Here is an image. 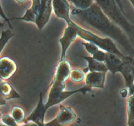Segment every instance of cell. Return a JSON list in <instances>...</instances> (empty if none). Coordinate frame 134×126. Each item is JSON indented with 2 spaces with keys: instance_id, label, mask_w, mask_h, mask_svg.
<instances>
[{
  "instance_id": "cell-1",
  "label": "cell",
  "mask_w": 134,
  "mask_h": 126,
  "mask_svg": "<svg viewBox=\"0 0 134 126\" xmlns=\"http://www.w3.org/2000/svg\"><path fill=\"white\" fill-rule=\"evenodd\" d=\"M70 14L83 23L96 29L109 38L116 41L128 52L133 51L132 45L122 29L103 13L96 1L86 9L82 10L74 8L70 11Z\"/></svg>"
},
{
  "instance_id": "cell-2",
  "label": "cell",
  "mask_w": 134,
  "mask_h": 126,
  "mask_svg": "<svg viewBox=\"0 0 134 126\" xmlns=\"http://www.w3.org/2000/svg\"><path fill=\"white\" fill-rule=\"evenodd\" d=\"M52 5L54 13L56 17L64 20L67 24H71L73 25L77 29L79 37L86 41L91 42L97 45L103 51L115 54L122 59H125L126 56L118 49L113 39L109 37L105 38H101L99 35L92 33L86 29L82 28L70 18V9L68 0H53Z\"/></svg>"
},
{
  "instance_id": "cell-3",
  "label": "cell",
  "mask_w": 134,
  "mask_h": 126,
  "mask_svg": "<svg viewBox=\"0 0 134 126\" xmlns=\"http://www.w3.org/2000/svg\"><path fill=\"white\" fill-rule=\"evenodd\" d=\"M71 72V68L69 62L66 60L59 61L50 88L48 100L47 103H45L47 110L52 106L60 104V102L75 93L80 92L85 94L87 92H91L92 91V88L87 84H85L84 87L75 90L65 91V81L70 76Z\"/></svg>"
},
{
  "instance_id": "cell-4",
  "label": "cell",
  "mask_w": 134,
  "mask_h": 126,
  "mask_svg": "<svg viewBox=\"0 0 134 126\" xmlns=\"http://www.w3.org/2000/svg\"><path fill=\"white\" fill-rule=\"evenodd\" d=\"M95 1L113 22L127 33L132 32L133 26L126 18V14L121 10L116 0H95Z\"/></svg>"
},
{
  "instance_id": "cell-5",
  "label": "cell",
  "mask_w": 134,
  "mask_h": 126,
  "mask_svg": "<svg viewBox=\"0 0 134 126\" xmlns=\"http://www.w3.org/2000/svg\"><path fill=\"white\" fill-rule=\"evenodd\" d=\"M60 110L56 118L51 122L45 123V125L62 126L71 123L76 119V114L71 108V106H66L60 104Z\"/></svg>"
},
{
  "instance_id": "cell-6",
  "label": "cell",
  "mask_w": 134,
  "mask_h": 126,
  "mask_svg": "<svg viewBox=\"0 0 134 126\" xmlns=\"http://www.w3.org/2000/svg\"><path fill=\"white\" fill-rule=\"evenodd\" d=\"M43 97L44 95H43V92H41L39 94V100L35 108L31 113V114L28 117L25 118L23 122H24L25 124L31 122L39 126L45 125L44 116H45V114L47 110H46L45 104L43 101Z\"/></svg>"
},
{
  "instance_id": "cell-7",
  "label": "cell",
  "mask_w": 134,
  "mask_h": 126,
  "mask_svg": "<svg viewBox=\"0 0 134 126\" xmlns=\"http://www.w3.org/2000/svg\"><path fill=\"white\" fill-rule=\"evenodd\" d=\"M77 37H78V33L77 29L71 24H68V26L64 30V35L59 40L62 49L60 59L59 61L65 60V56L68 48Z\"/></svg>"
},
{
  "instance_id": "cell-8",
  "label": "cell",
  "mask_w": 134,
  "mask_h": 126,
  "mask_svg": "<svg viewBox=\"0 0 134 126\" xmlns=\"http://www.w3.org/2000/svg\"><path fill=\"white\" fill-rule=\"evenodd\" d=\"M53 0H41V9L36 23L39 30H41L48 23L53 9Z\"/></svg>"
},
{
  "instance_id": "cell-9",
  "label": "cell",
  "mask_w": 134,
  "mask_h": 126,
  "mask_svg": "<svg viewBox=\"0 0 134 126\" xmlns=\"http://www.w3.org/2000/svg\"><path fill=\"white\" fill-rule=\"evenodd\" d=\"M17 70V65L14 60L9 57L0 59V76L2 80H7L13 76Z\"/></svg>"
},
{
  "instance_id": "cell-10",
  "label": "cell",
  "mask_w": 134,
  "mask_h": 126,
  "mask_svg": "<svg viewBox=\"0 0 134 126\" xmlns=\"http://www.w3.org/2000/svg\"><path fill=\"white\" fill-rule=\"evenodd\" d=\"M105 72H89L85 76V84L91 87L104 89Z\"/></svg>"
},
{
  "instance_id": "cell-11",
  "label": "cell",
  "mask_w": 134,
  "mask_h": 126,
  "mask_svg": "<svg viewBox=\"0 0 134 126\" xmlns=\"http://www.w3.org/2000/svg\"><path fill=\"white\" fill-rule=\"evenodd\" d=\"M41 9V0H33L32 6L31 8L26 9L25 14L21 17H13L9 18V20H21L36 23L37 19L39 17Z\"/></svg>"
},
{
  "instance_id": "cell-12",
  "label": "cell",
  "mask_w": 134,
  "mask_h": 126,
  "mask_svg": "<svg viewBox=\"0 0 134 126\" xmlns=\"http://www.w3.org/2000/svg\"><path fill=\"white\" fill-rule=\"evenodd\" d=\"M105 63L109 70L113 75H115L117 72L121 73L124 66V59H122L115 54L107 52Z\"/></svg>"
},
{
  "instance_id": "cell-13",
  "label": "cell",
  "mask_w": 134,
  "mask_h": 126,
  "mask_svg": "<svg viewBox=\"0 0 134 126\" xmlns=\"http://www.w3.org/2000/svg\"><path fill=\"white\" fill-rule=\"evenodd\" d=\"M0 92L1 98H4L6 101H9L12 98H20V95L16 91V90H14L11 85L5 81H1L0 85Z\"/></svg>"
},
{
  "instance_id": "cell-14",
  "label": "cell",
  "mask_w": 134,
  "mask_h": 126,
  "mask_svg": "<svg viewBox=\"0 0 134 126\" xmlns=\"http://www.w3.org/2000/svg\"><path fill=\"white\" fill-rule=\"evenodd\" d=\"M88 62V69L89 72H105L109 71L107 65L104 62L98 61L92 56H82Z\"/></svg>"
},
{
  "instance_id": "cell-15",
  "label": "cell",
  "mask_w": 134,
  "mask_h": 126,
  "mask_svg": "<svg viewBox=\"0 0 134 126\" xmlns=\"http://www.w3.org/2000/svg\"><path fill=\"white\" fill-rule=\"evenodd\" d=\"M128 125L134 126V94L129 96L126 101Z\"/></svg>"
},
{
  "instance_id": "cell-16",
  "label": "cell",
  "mask_w": 134,
  "mask_h": 126,
  "mask_svg": "<svg viewBox=\"0 0 134 126\" xmlns=\"http://www.w3.org/2000/svg\"><path fill=\"white\" fill-rule=\"evenodd\" d=\"M4 23H1V39H0V43H1V52H2L4 47L6 45L9 39H11L14 35L13 33L12 32L10 29H7L6 30H3Z\"/></svg>"
},
{
  "instance_id": "cell-17",
  "label": "cell",
  "mask_w": 134,
  "mask_h": 126,
  "mask_svg": "<svg viewBox=\"0 0 134 126\" xmlns=\"http://www.w3.org/2000/svg\"><path fill=\"white\" fill-rule=\"evenodd\" d=\"M10 115L14 118L18 123L24 122L25 119V113L23 109L17 106H14L12 108Z\"/></svg>"
},
{
  "instance_id": "cell-18",
  "label": "cell",
  "mask_w": 134,
  "mask_h": 126,
  "mask_svg": "<svg viewBox=\"0 0 134 126\" xmlns=\"http://www.w3.org/2000/svg\"><path fill=\"white\" fill-rule=\"evenodd\" d=\"M68 1L71 3L77 9L83 10L90 7L95 2V0H68Z\"/></svg>"
},
{
  "instance_id": "cell-19",
  "label": "cell",
  "mask_w": 134,
  "mask_h": 126,
  "mask_svg": "<svg viewBox=\"0 0 134 126\" xmlns=\"http://www.w3.org/2000/svg\"><path fill=\"white\" fill-rule=\"evenodd\" d=\"M70 78L74 82H81L85 78V72L79 69L73 70L71 72Z\"/></svg>"
},
{
  "instance_id": "cell-20",
  "label": "cell",
  "mask_w": 134,
  "mask_h": 126,
  "mask_svg": "<svg viewBox=\"0 0 134 126\" xmlns=\"http://www.w3.org/2000/svg\"><path fill=\"white\" fill-rule=\"evenodd\" d=\"M1 119L2 123L6 125L9 126H16L18 125V123L16 122L15 119H14L11 115H8V114H5L1 117Z\"/></svg>"
},
{
  "instance_id": "cell-21",
  "label": "cell",
  "mask_w": 134,
  "mask_h": 126,
  "mask_svg": "<svg viewBox=\"0 0 134 126\" xmlns=\"http://www.w3.org/2000/svg\"><path fill=\"white\" fill-rule=\"evenodd\" d=\"M82 44L85 46L87 52H88L92 56L94 55L99 49V47L97 45L91 43V42H82Z\"/></svg>"
},
{
  "instance_id": "cell-22",
  "label": "cell",
  "mask_w": 134,
  "mask_h": 126,
  "mask_svg": "<svg viewBox=\"0 0 134 126\" xmlns=\"http://www.w3.org/2000/svg\"><path fill=\"white\" fill-rule=\"evenodd\" d=\"M107 52L105 51H103V49H99L94 55H93L92 57L96 60L98 61L104 62L105 61L106 57H107Z\"/></svg>"
},
{
  "instance_id": "cell-23",
  "label": "cell",
  "mask_w": 134,
  "mask_h": 126,
  "mask_svg": "<svg viewBox=\"0 0 134 126\" xmlns=\"http://www.w3.org/2000/svg\"><path fill=\"white\" fill-rule=\"evenodd\" d=\"M128 94H129V89L127 87H125L124 89H122L120 91V94L122 98H126V97H127Z\"/></svg>"
},
{
  "instance_id": "cell-24",
  "label": "cell",
  "mask_w": 134,
  "mask_h": 126,
  "mask_svg": "<svg viewBox=\"0 0 134 126\" xmlns=\"http://www.w3.org/2000/svg\"><path fill=\"white\" fill-rule=\"evenodd\" d=\"M1 17H2V18H3L4 20H5V22H7L8 24H9V27L11 29H13V27H12V25L10 24V20H9V19L8 18H7L6 16L4 14V13H3V7H1Z\"/></svg>"
},
{
  "instance_id": "cell-25",
  "label": "cell",
  "mask_w": 134,
  "mask_h": 126,
  "mask_svg": "<svg viewBox=\"0 0 134 126\" xmlns=\"http://www.w3.org/2000/svg\"><path fill=\"white\" fill-rule=\"evenodd\" d=\"M116 2H117L118 5H119V7H120V9H121V10H122L123 13H124V14H125V12H124V7H123V5H122V4L121 1H120V0H116Z\"/></svg>"
},
{
  "instance_id": "cell-26",
  "label": "cell",
  "mask_w": 134,
  "mask_h": 126,
  "mask_svg": "<svg viewBox=\"0 0 134 126\" xmlns=\"http://www.w3.org/2000/svg\"><path fill=\"white\" fill-rule=\"evenodd\" d=\"M6 100H5L4 98H1V99H0V104H1V106L6 104Z\"/></svg>"
},
{
  "instance_id": "cell-27",
  "label": "cell",
  "mask_w": 134,
  "mask_h": 126,
  "mask_svg": "<svg viewBox=\"0 0 134 126\" xmlns=\"http://www.w3.org/2000/svg\"><path fill=\"white\" fill-rule=\"evenodd\" d=\"M129 94L130 95H131V94H134V85L129 89Z\"/></svg>"
},
{
  "instance_id": "cell-28",
  "label": "cell",
  "mask_w": 134,
  "mask_h": 126,
  "mask_svg": "<svg viewBox=\"0 0 134 126\" xmlns=\"http://www.w3.org/2000/svg\"><path fill=\"white\" fill-rule=\"evenodd\" d=\"M16 1L18 3L22 4L25 1H26V0H16ZM32 1H33V0H32Z\"/></svg>"
},
{
  "instance_id": "cell-29",
  "label": "cell",
  "mask_w": 134,
  "mask_h": 126,
  "mask_svg": "<svg viewBox=\"0 0 134 126\" xmlns=\"http://www.w3.org/2000/svg\"><path fill=\"white\" fill-rule=\"evenodd\" d=\"M130 1L132 3V4L133 5V6L134 7V0H130Z\"/></svg>"
}]
</instances>
